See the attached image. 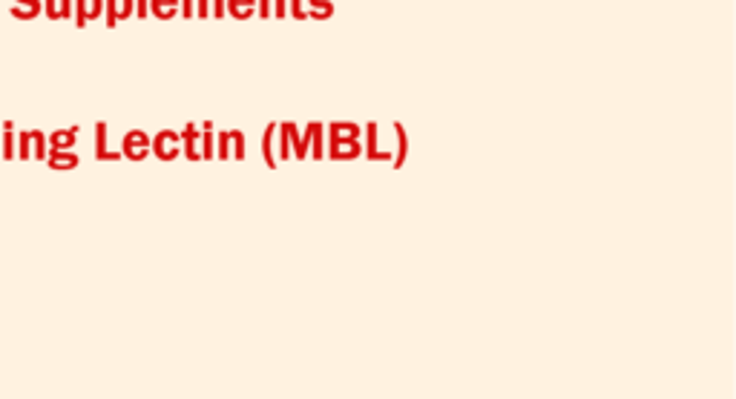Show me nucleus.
Wrapping results in <instances>:
<instances>
[{"label": "nucleus", "instance_id": "obj_2", "mask_svg": "<svg viewBox=\"0 0 736 399\" xmlns=\"http://www.w3.org/2000/svg\"><path fill=\"white\" fill-rule=\"evenodd\" d=\"M176 144H179L176 132H158V136H156V155H158L161 161L176 158Z\"/></svg>", "mask_w": 736, "mask_h": 399}, {"label": "nucleus", "instance_id": "obj_4", "mask_svg": "<svg viewBox=\"0 0 736 399\" xmlns=\"http://www.w3.org/2000/svg\"><path fill=\"white\" fill-rule=\"evenodd\" d=\"M110 15H107V26H115L121 18H127L133 12V0H107Z\"/></svg>", "mask_w": 736, "mask_h": 399}, {"label": "nucleus", "instance_id": "obj_13", "mask_svg": "<svg viewBox=\"0 0 736 399\" xmlns=\"http://www.w3.org/2000/svg\"><path fill=\"white\" fill-rule=\"evenodd\" d=\"M75 132H78V129H69V132H55V136H52V147H55V150H58V147H69V144L75 141Z\"/></svg>", "mask_w": 736, "mask_h": 399}, {"label": "nucleus", "instance_id": "obj_5", "mask_svg": "<svg viewBox=\"0 0 736 399\" xmlns=\"http://www.w3.org/2000/svg\"><path fill=\"white\" fill-rule=\"evenodd\" d=\"M98 15H101V0H78V26H86V20Z\"/></svg>", "mask_w": 736, "mask_h": 399}, {"label": "nucleus", "instance_id": "obj_14", "mask_svg": "<svg viewBox=\"0 0 736 399\" xmlns=\"http://www.w3.org/2000/svg\"><path fill=\"white\" fill-rule=\"evenodd\" d=\"M201 144H204V150H201V155L210 161L213 158V136H210V121L204 124V138H201Z\"/></svg>", "mask_w": 736, "mask_h": 399}, {"label": "nucleus", "instance_id": "obj_7", "mask_svg": "<svg viewBox=\"0 0 736 399\" xmlns=\"http://www.w3.org/2000/svg\"><path fill=\"white\" fill-rule=\"evenodd\" d=\"M395 129H397V155L392 161H395V167H403L406 155H409V138H406V129L400 124H395Z\"/></svg>", "mask_w": 736, "mask_h": 399}, {"label": "nucleus", "instance_id": "obj_24", "mask_svg": "<svg viewBox=\"0 0 736 399\" xmlns=\"http://www.w3.org/2000/svg\"><path fill=\"white\" fill-rule=\"evenodd\" d=\"M314 6H322V0H311ZM325 15H331V4H325Z\"/></svg>", "mask_w": 736, "mask_h": 399}, {"label": "nucleus", "instance_id": "obj_16", "mask_svg": "<svg viewBox=\"0 0 736 399\" xmlns=\"http://www.w3.org/2000/svg\"><path fill=\"white\" fill-rule=\"evenodd\" d=\"M49 164H52V167H75V164H78V158H75V155H58V153H55Z\"/></svg>", "mask_w": 736, "mask_h": 399}, {"label": "nucleus", "instance_id": "obj_21", "mask_svg": "<svg viewBox=\"0 0 736 399\" xmlns=\"http://www.w3.org/2000/svg\"><path fill=\"white\" fill-rule=\"evenodd\" d=\"M216 18H225V0H216Z\"/></svg>", "mask_w": 736, "mask_h": 399}, {"label": "nucleus", "instance_id": "obj_23", "mask_svg": "<svg viewBox=\"0 0 736 399\" xmlns=\"http://www.w3.org/2000/svg\"><path fill=\"white\" fill-rule=\"evenodd\" d=\"M147 15V0H139V18Z\"/></svg>", "mask_w": 736, "mask_h": 399}, {"label": "nucleus", "instance_id": "obj_17", "mask_svg": "<svg viewBox=\"0 0 736 399\" xmlns=\"http://www.w3.org/2000/svg\"><path fill=\"white\" fill-rule=\"evenodd\" d=\"M230 138H233V144H236V158L242 161V158H245V136L236 129V132H230Z\"/></svg>", "mask_w": 736, "mask_h": 399}, {"label": "nucleus", "instance_id": "obj_20", "mask_svg": "<svg viewBox=\"0 0 736 399\" xmlns=\"http://www.w3.org/2000/svg\"><path fill=\"white\" fill-rule=\"evenodd\" d=\"M293 18H299V20H302V18H308L305 12H302V0H293Z\"/></svg>", "mask_w": 736, "mask_h": 399}, {"label": "nucleus", "instance_id": "obj_1", "mask_svg": "<svg viewBox=\"0 0 736 399\" xmlns=\"http://www.w3.org/2000/svg\"><path fill=\"white\" fill-rule=\"evenodd\" d=\"M147 147H150V138L144 136L141 129H133V132H127V138H124V153H127V158H133V161H141V158L147 155Z\"/></svg>", "mask_w": 736, "mask_h": 399}, {"label": "nucleus", "instance_id": "obj_9", "mask_svg": "<svg viewBox=\"0 0 736 399\" xmlns=\"http://www.w3.org/2000/svg\"><path fill=\"white\" fill-rule=\"evenodd\" d=\"M274 132H276V124H271L265 129V138H262V150H265V164L268 167H276V158H274Z\"/></svg>", "mask_w": 736, "mask_h": 399}, {"label": "nucleus", "instance_id": "obj_19", "mask_svg": "<svg viewBox=\"0 0 736 399\" xmlns=\"http://www.w3.org/2000/svg\"><path fill=\"white\" fill-rule=\"evenodd\" d=\"M259 15H262V18L271 15V0H259Z\"/></svg>", "mask_w": 736, "mask_h": 399}, {"label": "nucleus", "instance_id": "obj_22", "mask_svg": "<svg viewBox=\"0 0 736 399\" xmlns=\"http://www.w3.org/2000/svg\"><path fill=\"white\" fill-rule=\"evenodd\" d=\"M276 18H285V0H276Z\"/></svg>", "mask_w": 736, "mask_h": 399}, {"label": "nucleus", "instance_id": "obj_6", "mask_svg": "<svg viewBox=\"0 0 736 399\" xmlns=\"http://www.w3.org/2000/svg\"><path fill=\"white\" fill-rule=\"evenodd\" d=\"M368 161H392V153H377V124H368V147H366Z\"/></svg>", "mask_w": 736, "mask_h": 399}, {"label": "nucleus", "instance_id": "obj_25", "mask_svg": "<svg viewBox=\"0 0 736 399\" xmlns=\"http://www.w3.org/2000/svg\"><path fill=\"white\" fill-rule=\"evenodd\" d=\"M199 4H201V9H199V15H201V18H207V0H199Z\"/></svg>", "mask_w": 736, "mask_h": 399}, {"label": "nucleus", "instance_id": "obj_11", "mask_svg": "<svg viewBox=\"0 0 736 399\" xmlns=\"http://www.w3.org/2000/svg\"><path fill=\"white\" fill-rule=\"evenodd\" d=\"M95 132H98V138H95V141H98V147H95V155H98V158H118L115 153H107V126H104V124H98V126H95Z\"/></svg>", "mask_w": 736, "mask_h": 399}, {"label": "nucleus", "instance_id": "obj_12", "mask_svg": "<svg viewBox=\"0 0 736 399\" xmlns=\"http://www.w3.org/2000/svg\"><path fill=\"white\" fill-rule=\"evenodd\" d=\"M185 144H187V158L199 161V155H196V126L193 124L185 129Z\"/></svg>", "mask_w": 736, "mask_h": 399}, {"label": "nucleus", "instance_id": "obj_15", "mask_svg": "<svg viewBox=\"0 0 736 399\" xmlns=\"http://www.w3.org/2000/svg\"><path fill=\"white\" fill-rule=\"evenodd\" d=\"M242 6H250V9H253V0H230V15H233V18H247Z\"/></svg>", "mask_w": 736, "mask_h": 399}, {"label": "nucleus", "instance_id": "obj_8", "mask_svg": "<svg viewBox=\"0 0 736 399\" xmlns=\"http://www.w3.org/2000/svg\"><path fill=\"white\" fill-rule=\"evenodd\" d=\"M150 4H153V15L156 18L170 20L173 12H176V6H179V0H150Z\"/></svg>", "mask_w": 736, "mask_h": 399}, {"label": "nucleus", "instance_id": "obj_10", "mask_svg": "<svg viewBox=\"0 0 736 399\" xmlns=\"http://www.w3.org/2000/svg\"><path fill=\"white\" fill-rule=\"evenodd\" d=\"M331 136H337V138H345V136L357 138V136H360V126H357V124H339V121H337V124H331Z\"/></svg>", "mask_w": 736, "mask_h": 399}, {"label": "nucleus", "instance_id": "obj_18", "mask_svg": "<svg viewBox=\"0 0 736 399\" xmlns=\"http://www.w3.org/2000/svg\"><path fill=\"white\" fill-rule=\"evenodd\" d=\"M219 144H222V150H219V158H222V161H228V158H230V153H228V147H230V132H222V136H219Z\"/></svg>", "mask_w": 736, "mask_h": 399}, {"label": "nucleus", "instance_id": "obj_3", "mask_svg": "<svg viewBox=\"0 0 736 399\" xmlns=\"http://www.w3.org/2000/svg\"><path fill=\"white\" fill-rule=\"evenodd\" d=\"M360 153V144H357V138H337V136H331V158H354Z\"/></svg>", "mask_w": 736, "mask_h": 399}]
</instances>
